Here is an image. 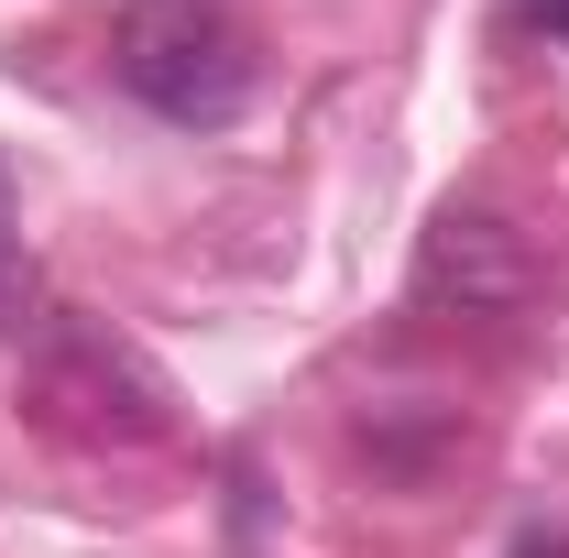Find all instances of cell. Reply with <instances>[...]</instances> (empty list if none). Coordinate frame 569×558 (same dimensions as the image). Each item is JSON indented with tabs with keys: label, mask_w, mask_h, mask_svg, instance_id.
I'll return each instance as SVG.
<instances>
[{
	"label": "cell",
	"mask_w": 569,
	"mask_h": 558,
	"mask_svg": "<svg viewBox=\"0 0 569 558\" xmlns=\"http://www.w3.org/2000/svg\"><path fill=\"white\" fill-rule=\"evenodd\" d=\"M361 449L417 482V471H438V460L460 449V417H438V406H372V417H361Z\"/></svg>",
	"instance_id": "277c9868"
},
{
	"label": "cell",
	"mask_w": 569,
	"mask_h": 558,
	"mask_svg": "<svg viewBox=\"0 0 569 558\" xmlns=\"http://www.w3.org/2000/svg\"><path fill=\"white\" fill-rule=\"evenodd\" d=\"M537 22H559V33H569V0H537Z\"/></svg>",
	"instance_id": "5b68a950"
},
{
	"label": "cell",
	"mask_w": 569,
	"mask_h": 558,
	"mask_svg": "<svg viewBox=\"0 0 569 558\" xmlns=\"http://www.w3.org/2000/svg\"><path fill=\"white\" fill-rule=\"evenodd\" d=\"M110 67L176 132H230L252 110V44H241V22L219 0H121Z\"/></svg>",
	"instance_id": "7a4b0ae2"
},
{
	"label": "cell",
	"mask_w": 569,
	"mask_h": 558,
	"mask_svg": "<svg viewBox=\"0 0 569 558\" xmlns=\"http://www.w3.org/2000/svg\"><path fill=\"white\" fill-rule=\"evenodd\" d=\"M537 285H548V263L503 209H438L417 230V307H438V318H515Z\"/></svg>",
	"instance_id": "3957f363"
},
{
	"label": "cell",
	"mask_w": 569,
	"mask_h": 558,
	"mask_svg": "<svg viewBox=\"0 0 569 558\" xmlns=\"http://www.w3.org/2000/svg\"><path fill=\"white\" fill-rule=\"evenodd\" d=\"M11 340H22V395H33V417L56 427V438H77V449H153L176 427V383L132 340L88 329L67 307L11 318Z\"/></svg>",
	"instance_id": "6da1fadb"
}]
</instances>
